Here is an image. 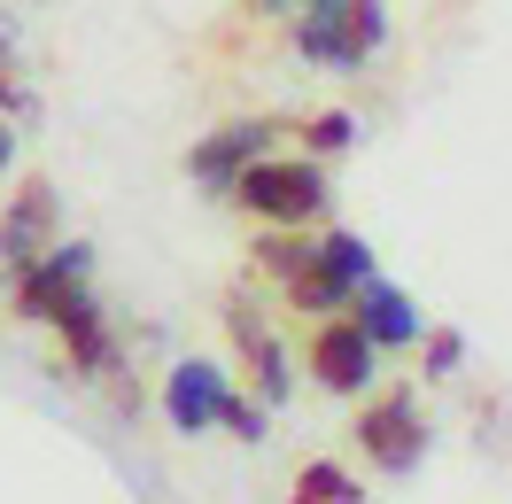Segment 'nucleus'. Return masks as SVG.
Returning <instances> with one entry per match:
<instances>
[{
    "instance_id": "16",
    "label": "nucleus",
    "mask_w": 512,
    "mask_h": 504,
    "mask_svg": "<svg viewBox=\"0 0 512 504\" xmlns=\"http://www.w3.org/2000/svg\"><path fill=\"white\" fill-rule=\"evenodd\" d=\"M218 419H225V427H233V435H264V411H249V404H233V396H225V411H218Z\"/></svg>"
},
{
    "instance_id": "1",
    "label": "nucleus",
    "mask_w": 512,
    "mask_h": 504,
    "mask_svg": "<svg viewBox=\"0 0 512 504\" xmlns=\"http://www.w3.org/2000/svg\"><path fill=\"white\" fill-rule=\"evenodd\" d=\"M381 32H388L381 0H334V8L295 16V47L326 70H365V55L381 47Z\"/></svg>"
},
{
    "instance_id": "11",
    "label": "nucleus",
    "mask_w": 512,
    "mask_h": 504,
    "mask_svg": "<svg viewBox=\"0 0 512 504\" xmlns=\"http://www.w3.org/2000/svg\"><path fill=\"white\" fill-rule=\"evenodd\" d=\"M357 303H365V318H357V334L365 342H381V349H404L419 334V311H412V295L404 287H388V280H365L357 287Z\"/></svg>"
},
{
    "instance_id": "3",
    "label": "nucleus",
    "mask_w": 512,
    "mask_h": 504,
    "mask_svg": "<svg viewBox=\"0 0 512 504\" xmlns=\"http://www.w3.org/2000/svg\"><path fill=\"white\" fill-rule=\"evenodd\" d=\"M365 280H373V256H365L357 233H326L319 249H303V264L288 272V287H295V303H303V311H334V303L357 295Z\"/></svg>"
},
{
    "instance_id": "5",
    "label": "nucleus",
    "mask_w": 512,
    "mask_h": 504,
    "mask_svg": "<svg viewBox=\"0 0 512 504\" xmlns=\"http://www.w3.org/2000/svg\"><path fill=\"white\" fill-rule=\"evenodd\" d=\"M47 249H55V187L32 179V187L16 194V210L0 218V256H8V272H24V264H39Z\"/></svg>"
},
{
    "instance_id": "2",
    "label": "nucleus",
    "mask_w": 512,
    "mask_h": 504,
    "mask_svg": "<svg viewBox=\"0 0 512 504\" xmlns=\"http://www.w3.org/2000/svg\"><path fill=\"white\" fill-rule=\"evenodd\" d=\"M233 194L249 202L256 218L303 225V218H319V202H326V179H319V163H272V156H256L249 171L233 179Z\"/></svg>"
},
{
    "instance_id": "4",
    "label": "nucleus",
    "mask_w": 512,
    "mask_h": 504,
    "mask_svg": "<svg viewBox=\"0 0 512 504\" xmlns=\"http://www.w3.org/2000/svg\"><path fill=\"white\" fill-rule=\"evenodd\" d=\"M357 442H365V458L381 473H412L419 450H427V427H419L412 396H381V404L357 419Z\"/></svg>"
},
{
    "instance_id": "18",
    "label": "nucleus",
    "mask_w": 512,
    "mask_h": 504,
    "mask_svg": "<svg viewBox=\"0 0 512 504\" xmlns=\"http://www.w3.org/2000/svg\"><path fill=\"white\" fill-rule=\"evenodd\" d=\"M0 109H32V94H24V86H16L8 70H0Z\"/></svg>"
},
{
    "instance_id": "17",
    "label": "nucleus",
    "mask_w": 512,
    "mask_h": 504,
    "mask_svg": "<svg viewBox=\"0 0 512 504\" xmlns=\"http://www.w3.org/2000/svg\"><path fill=\"white\" fill-rule=\"evenodd\" d=\"M249 8H264V16H311V8H334V0H249Z\"/></svg>"
},
{
    "instance_id": "12",
    "label": "nucleus",
    "mask_w": 512,
    "mask_h": 504,
    "mask_svg": "<svg viewBox=\"0 0 512 504\" xmlns=\"http://www.w3.org/2000/svg\"><path fill=\"white\" fill-rule=\"evenodd\" d=\"M233 334H241V357L256 365V380H264L272 396H288V373H280V342H272V334H264L249 311H233Z\"/></svg>"
},
{
    "instance_id": "10",
    "label": "nucleus",
    "mask_w": 512,
    "mask_h": 504,
    "mask_svg": "<svg viewBox=\"0 0 512 504\" xmlns=\"http://www.w3.org/2000/svg\"><path fill=\"white\" fill-rule=\"evenodd\" d=\"M55 326H63V342H70V365H78V373H109V365H117V357H109V334H101V311H94V295H86V280L70 287L63 303H55Z\"/></svg>"
},
{
    "instance_id": "6",
    "label": "nucleus",
    "mask_w": 512,
    "mask_h": 504,
    "mask_svg": "<svg viewBox=\"0 0 512 504\" xmlns=\"http://www.w3.org/2000/svg\"><path fill=\"white\" fill-rule=\"evenodd\" d=\"M264 148H272V125H225V132H210V140L187 156V171L202 179V187H233Z\"/></svg>"
},
{
    "instance_id": "9",
    "label": "nucleus",
    "mask_w": 512,
    "mask_h": 504,
    "mask_svg": "<svg viewBox=\"0 0 512 504\" xmlns=\"http://www.w3.org/2000/svg\"><path fill=\"white\" fill-rule=\"evenodd\" d=\"M163 411H171V427H179V435H202V427L225 411V373H218V365H202V357L179 365L171 388H163Z\"/></svg>"
},
{
    "instance_id": "19",
    "label": "nucleus",
    "mask_w": 512,
    "mask_h": 504,
    "mask_svg": "<svg viewBox=\"0 0 512 504\" xmlns=\"http://www.w3.org/2000/svg\"><path fill=\"white\" fill-rule=\"evenodd\" d=\"M8 156H16V140H8V125H0V171H8Z\"/></svg>"
},
{
    "instance_id": "15",
    "label": "nucleus",
    "mask_w": 512,
    "mask_h": 504,
    "mask_svg": "<svg viewBox=\"0 0 512 504\" xmlns=\"http://www.w3.org/2000/svg\"><path fill=\"white\" fill-rule=\"evenodd\" d=\"M303 249H311V241H256V264H264V272H280V280H288L295 264H303Z\"/></svg>"
},
{
    "instance_id": "8",
    "label": "nucleus",
    "mask_w": 512,
    "mask_h": 504,
    "mask_svg": "<svg viewBox=\"0 0 512 504\" xmlns=\"http://www.w3.org/2000/svg\"><path fill=\"white\" fill-rule=\"evenodd\" d=\"M311 373H319L334 396H357V388L373 380V342H365L357 326H319V334H311Z\"/></svg>"
},
{
    "instance_id": "7",
    "label": "nucleus",
    "mask_w": 512,
    "mask_h": 504,
    "mask_svg": "<svg viewBox=\"0 0 512 504\" xmlns=\"http://www.w3.org/2000/svg\"><path fill=\"white\" fill-rule=\"evenodd\" d=\"M78 280H86V249H78V241H70V249L55 241L39 264H24V272H16V311H24V318H47Z\"/></svg>"
},
{
    "instance_id": "20",
    "label": "nucleus",
    "mask_w": 512,
    "mask_h": 504,
    "mask_svg": "<svg viewBox=\"0 0 512 504\" xmlns=\"http://www.w3.org/2000/svg\"><path fill=\"white\" fill-rule=\"evenodd\" d=\"M0 47H8V24H0Z\"/></svg>"
},
{
    "instance_id": "14",
    "label": "nucleus",
    "mask_w": 512,
    "mask_h": 504,
    "mask_svg": "<svg viewBox=\"0 0 512 504\" xmlns=\"http://www.w3.org/2000/svg\"><path fill=\"white\" fill-rule=\"evenodd\" d=\"M357 117H342V109H326V117H311L303 125V140H311V156H334V148H350Z\"/></svg>"
},
{
    "instance_id": "13",
    "label": "nucleus",
    "mask_w": 512,
    "mask_h": 504,
    "mask_svg": "<svg viewBox=\"0 0 512 504\" xmlns=\"http://www.w3.org/2000/svg\"><path fill=\"white\" fill-rule=\"evenodd\" d=\"M288 504H365V489H357L342 466H303L295 473V497Z\"/></svg>"
}]
</instances>
